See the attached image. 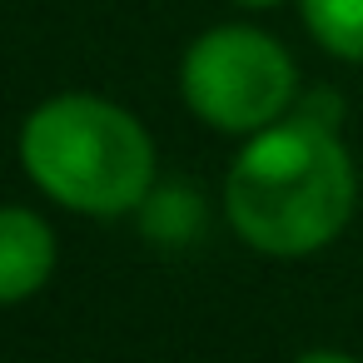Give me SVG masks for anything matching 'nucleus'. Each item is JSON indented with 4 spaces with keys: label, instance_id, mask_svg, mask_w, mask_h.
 <instances>
[{
    "label": "nucleus",
    "instance_id": "obj_3",
    "mask_svg": "<svg viewBox=\"0 0 363 363\" xmlns=\"http://www.w3.org/2000/svg\"><path fill=\"white\" fill-rule=\"evenodd\" d=\"M184 105L229 135H254L274 125L294 100L289 50L249 26H219L184 50L179 65Z\"/></svg>",
    "mask_w": 363,
    "mask_h": 363
},
{
    "label": "nucleus",
    "instance_id": "obj_7",
    "mask_svg": "<svg viewBox=\"0 0 363 363\" xmlns=\"http://www.w3.org/2000/svg\"><path fill=\"white\" fill-rule=\"evenodd\" d=\"M239 6H274V0H239Z\"/></svg>",
    "mask_w": 363,
    "mask_h": 363
},
{
    "label": "nucleus",
    "instance_id": "obj_6",
    "mask_svg": "<svg viewBox=\"0 0 363 363\" xmlns=\"http://www.w3.org/2000/svg\"><path fill=\"white\" fill-rule=\"evenodd\" d=\"M294 363H353V358H343V353H303Z\"/></svg>",
    "mask_w": 363,
    "mask_h": 363
},
{
    "label": "nucleus",
    "instance_id": "obj_2",
    "mask_svg": "<svg viewBox=\"0 0 363 363\" xmlns=\"http://www.w3.org/2000/svg\"><path fill=\"white\" fill-rule=\"evenodd\" d=\"M26 174L80 214H125L150 194L155 150L135 115L95 95H55L21 130Z\"/></svg>",
    "mask_w": 363,
    "mask_h": 363
},
{
    "label": "nucleus",
    "instance_id": "obj_5",
    "mask_svg": "<svg viewBox=\"0 0 363 363\" xmlns=\"http://www.w3.org/2000/svg\"><path fill=\"white\" fill-rule=\"evenodd\" d=\"M308 35L338 55V60H363V0H298Z\"/></svg>",
    "mask_w": 363,
    "mask_h": 363
},
{
    "label": "nucleus",
    "instance_id": "obj_1",
    "mask_svg": "<svg viewBox=\"0 0 363 363\" xmlns=\"http://www.w3.org/2000/svg\"><path fill=\"white\" fill-rule=\"evenodd\" d=\"M353 164L328 125L318 120H274L234 155L224 204L229 224L259 254L298 259L323 249L353 214Z\"/></svg>",
    "mask_w": 363,
    "mask_h": 363
},
{
    "label": "nucleus",
    "instance_id": "obj_4",
    "mask_svg": "<svg viewBox=\"0 0 363 363\" xmlns=\"http://www.w3.org/2000/svg\"><path fill=\"white\" fill-rule=\"evenodd\" d=\"M55 269V234L40 214L11 204L0 209V303L30 298Z\"/></svg>",
    "mask_w": 363,
    "mask_h": 363
}]
</instances>
